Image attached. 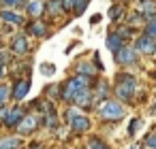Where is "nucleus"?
<instances>
[{
	"label": "nucleus",
	"instance_id": "nucleus-1",
	"mask_svg": "<svg viewBox=\"0 0 156 149\" xmlns=\"http://www.w3.org/2000/svg\"><path fill=\"white\" fill-rule=\"evenodd\" d=\"M88 87H92V79L81 77V75H75V77L66 79V81L60 85V100L66 102V104H73L75 98H77L81 92H86Z\"/></svg>",
	"mask_w": 156,
	"mask_h": 149
},
{
	"label": "nucleus",
	"instance_id": "nucleus-2",
	"mask_svg": "<svg viewBox=\"0 0 156 149\" xmlns=\"http://www.w3.org/2000/svg\"><path fill=\"white\" fill-rule=\"evenodd\" d=\"M137 77L130 75V73H118L115 77V83H113V94H115V100L120 102H130L137 94Z\"/></svg>",
	"mask_w": 156,
	"mask_h": 149
},
{
	"label": "nucleus",
	"instance_id": "nucleus-3",
	"mask_svg": "<svg viewBox=\"0 0 156 149\" xmlns=\"http://www.w3.org/2000/svg\"><path fill=\"white\" fill-rule=\"evenodd\" d=\"M64 121H66V128H69L73 134H86V132L92 128L90 117H88L81 109H77V107H73V104L66 107V111H64Z\"/></svg>",
	"mask_w": 156,
	"mask_h": 149
},
{
	"label": "nucleus",
	"instance_id": "nucleus-4",
	"mask_svg": "<svg viewBox=\"0 0 156 149\" xmlns=\"http://www.w3.org/2000/svg\"><path fill=\"white\" fill-rule=\"evenodd\" d=\"M96 113H98V117L103 121H109V124H118V121H122L126 117L124 104L120 100H115V98H107V100L98 102L96 104Z\"/></svg>",
	"mask_w": 156,
	"mask_h": 149
},
{
	"label": "nucleus",
	"instance_id": "nucleus-5",
	"mask_svg": "<svg viewBox=\"0 0 156 149\" xmlns=\"http://www.w3.org/2000/svg\"><path fill=\"white\" fill-rule=\"evenodd\" d=\"M41 126H43V115H41L39 111H26L22 124L15 128V132H17V136H30V134H34Z\"/></svg>",
	"mask_w": 156,
	"mask_h": 149
},
{
	"label": "nucleus",
	"instance_id": "nucleus-6",
	"mask_svg": "<svg viewBox=\"0 0 156 149\" xmlns=\"http://www.w3.org/2000/svg\"><path fill=\"white\" fill-rule=\"evenodd\" d=\"M133 49L139 53V56H154L156 51V39L147 36V34H141L133 41Z\"/></svg>",
	"mask_w": 156,
	"mask_h": 149
},
{
	"label": "nucleus",
	"instance_id": "nucleus-7",
	"mask_svg": "<svg viewBox=\"0 0 156 149\" xmlns=\"http://www.w3.org/2000/svg\"><path fill=\"white\" fill-rule=\"evenodd\" d=\"M11 56L15 58H26L30 53V43H28V36L26 34H15L11 39Z\"/></svg>",
	"mask_w": 156,
	"mask_h": 149
},
{
	"label": "nucleus",
	"instance_id": "nucleus-8",
	"mask_svg": "<svg viewBox=\"0 0 156 149\" xmlns=\"http://www.w3.org/2000/svg\"><path fill=\"white\" fill-rule=\"evenodd\" d=\"M115 56V62L120 64V66H135L137 62H139V53L133 49V45H124L118 53H113Z\"/></svg>",
	"mask_w": 156,
	"mask_h": 149
},
{
	"label": "nucleus",
	"instance_id": "nucleus-9",
	"mask_svg": "<svg viewBox=\"0 0 156 149\" xmlns=\"http://www.w3.org/2000/svg\"><path fill=\"white\" fill-rule=\"evenodd\" d=\"M28 92H30V77H20L13 81V85H11V98L13 100L22 102L28 96Z\"/></svg>",
	"mask_w": 156,
	"mask_h": 149
},
{
	"label": "nucleus",
	"instance_id": "nucleus-10",
	"mask_svg": "<svg viewBox=\"0 0 156 149\" xmlns=\"http://www.w3.org/2000/svg\"><path fill=\"white\" fill-rule=\"evenodd\" d=\"M90 90H92V96H94V102H96V104L103 102V100H107L109 94H111V85H109L105 79H94Z\"/></svg>",
	"mask_w": 156,
	"mask_h": 149
},
{
	"label": "nucleus",
	"instance_id": "nucleus-11",
	"mask_svg": "<svg viewBox=\"0 0 156 149\" xmlns=\"http://www.w3.org/2000/svg\"><path fill=\"white\" fill-rule=\"evenodd\" d=\"M24 115H26V109H24L22 104H15V107H11V111H9L7 119L2 121V126H5L7 130H15V128L22 124Z\"/></svg>",
	"mask_w": 156,
	"mask_h": 149
},
{
	"label": "nucleus",
	"instance_id": "nucleus-12",
	"mask_svg": "<svg viewBox=\"0 0 156 149\" xmlns=\"http://www.w3.org/2000/svg\"><path fill=\"white\" fill-rule=\"evenodd\" d=\"M0 22L7 24V26H24L26 17L15 9H0Z\"/></svg>",
	"mask_w": 156,
	"mask_h": 149
},
{
	"label": "nucleus",
	"instance_id": "nucleus-13",
	"mask_svg": "<svg viewBox=\"0 0 156 149\" xmlns=\"http://www.w3.org/2000/svg\"><path fill=\"white\" fill-rule=\"evenodd\" d=\"M28 34L30 36H37V39H47L49 36V24L45 19H30Z\"/></svg>",
	"mask_w": 156,
	"mask_h": 149
},
{
	"label": "nucleus",
	"instance_id": "nucleus-14",
	"mask_svg": "<svg viewBox=\"0 0 156 149\" xmlns=\"http://www.w3.org/2000/svg\"><path fill=\"white\" fill-rule=\"evenodd\" d=\"M24 13L32 19H43L45 15V2H41V0H28V2L24 5Z\"/></svg>",
	"mask_w": 156,
	"mask_h": 149
},
{
	"label": "nucleus",
	"instance_id": "nucleus-15",
	"mask_svg": "<svg viewBox=\"0 0 156 149\" xmlns=\"http://www.w3.org/2000/svg\"><path fill=\"white\" fill-rule=\"evenodd\" d=\"M137 13L145 22L154 19L156 17V0H139V2H137Z\"/></svg>",
	"mask_w": 156,
	"mask_h": 149
},
{
	"label": "nucleus",
	"instance_id": "nucleus-16",
	"mask_svg": "<svg viewBox=\"0 0 156 149\" xmlns=\"http://www.w3.org/2000/svg\"><path fill=\"white\" fill-rule=\"evenodd\" d=\"M75 73L77 75H81V77H88V79H96V75H98V70H96V66L92 64V62H88V60H79L77 64H75Z\"/></svg>",
	"mask_w": 156,
	"mask_h": 149
},
{
	"label": "nucleus",
	"instance_id": "nucleus-17",
	"mask_svg": "<svg viewBox=\"0 0 156 149\" xmlns=\"http://www.w3.org/2000/svg\"><path fill=\"white\" fill-rule=\"evenodd\" d=\"M45 15L49 19H58V17L66 15L64 7H62V0H47L45 2Z\"/></svg>",
	"mask_w": 156,
	"mask_h": 149
},
{
	"label": "nucleus",
	"instance_id": "nucleus-18",
	"mask_svg": "<svg viewBox=\"0 0 156 149\" xmlns=\"http://www.w3.org/2000/svg\"><path fill=\"white\" fill-rule=\"evenodd\" d=\"M43 126L47 130H58L60 128V115H58L56 107H51V109H47L43 113Z\"/></svg>",
	"mask_w": 156,
	"mask_h": 149
},
{
	"label": "nucleus",
	"instance_id": "nucleus-19",
	"mask_svg": "<svg viewBox=\"0 0 156 149\" xmlns=\"http://www.w3.org/2000/svg\"><path fill=\"white\" fill-rule=\"evenodd\" d=\"M94 104H96V102H94V96H92V90H90V87H88L86 92H81V94L75 98V102H73V107H77V109H81V111H83V109H92Z\"/></svg>",
	"mask_w": 156,
	"mask_h": 149
},
{
	"label": "nucleus",
	"instance_id": "nucleus-20",
	"mask_svg": "<svg viewBox=\"0 0 156 149\" xmlns=\"http://www.w3.org/2000/svg\"><path fill=\"white\" fill-rule=\"evenodd\" d=\"M105 43H107V49H109L111 53H118V51H120V49H122V47L126 45V43L122 41V36H120V34H118L115 30L107 34V39H105Z\"/></svg>",
	"mask_w": 156,
	"mask_h": 149
},
{
	"label": "nucleus",
	"instance_id": "nucleus-21",
	"mask_svg": "<svg viewBox=\"0 0 156 149\" xmlns=\"http://www.w3.org/2000/svg\"><path fill=\"white\" fill-rule=\"evenodd\" d=\"M124 17H126V7H124V2H115V5L109 9V19H111L113 24H118V22H124Z\"/></svg>",
	"mask_w": 156,
	"mask_h": 149
},
{
	"label": "nucleus",
	"instance_id": "nucleus-22",
	"mask_svg": "<svg viewBox=\"0 0 156 149\" xmlns=\"http://www.w3.org/2000/svg\"><path fill=\"white\" fill-rule=\"evenodd\" d=\"M20 147H22V136H17V134L0 138V149H20Z\"/></svg>",
	"mask_w": 156,
	"mask_h": 149
},
{
	"label": "nucleus",
	"instance_id": "nucleus-23",
	"mask_svg": "<svg viewBox=\"0 0 156 149\" xmlns=\"http://www.w3.org/2000/svg\"><path fill=\"white\" fill-rule=\"evenodd\" d=\"M86 149H111V147L107 145V141L103 136H90L86 143Z\"/></svg>",
	"mask_w": 156,
	"mask_h": 149
},
{
	"label": "nucleus",
	"instance_id": "nucleus-24",
	"mask_svg": "<svg viewBox=\"0 0 156 149\" xmlns=\"http://www.w3.org/2000/svg\"><path fill=\"white\" fill-rule=\"evenodd\" d=\"M43 96H45V100H49V102L56 104V100H60V85H47V90L43 92Z\"/></svg>",
	"mask_w": 156,
	"mask_h": 149
},
{
	"label": "nucleus",
	"instance_id": "nucleus-25",
	"mask_svg": "<svg viewBox=\"0 0 156 149\" xmlns=\"http://www.w3.org/2000/svg\"><path fill=\"white\" fill-rule=\"evenodd\" d=\"M124 22H126V26H128V28H133V30H135V26H141V24L145 26V19H143L137 11H135L133 15H128V19H124Z\"/></svg>",
	"mask_w": 156,
	"mask_h": 149
},
{
	"label": "nucleus",
	"instance_id": "nucleus-26",
	"mask_svg": "<svg viewBox=\"0 0 156 149\" xmlns=\"http://www.w3.org/2000/svg\"><path fill=\"white\" fill-rule=\"evenodd\" d=\"M28 2V0H0V9H15L17 11V7H24Z\"/></svg>",
	"mask_w": 156,
	"mask_h": 149
},
{
	"label": "nucleus",
	"instance_id": "nucleus-27",
	"mask_svg": "<svg viewBox=\"0 0 156 149\" xmlns=\"http://www.w3.org/2000/svg\"><path fill=\"white\" fill-rule=\"evenodd\" d=\"M9 98H11V85L0 83V104H9Z\"/></svg>",
	"mask_w": 156,
	"mask_h": 149
},
{
	"label": "nucleus",
	"instance_id": "nucleus-28",
	"mask_svg": "<svg viewBox=\"0 0 156 149\" xmlns=\"http://www.w3.org/2000/svg\"><path fill=\"white\" fill-rule=\"evenodd\" d=\"M88 2L90 0H75V5H73V15L75 17H79V15H83V11H86V7H88Z\"/></svg>",
	"mask_w": 156,
	"mask_h": 149
},
{
	"label": "nucleus",
	"instance_id": "nucleus-29",
	"mask_svg": "<svg viewBox=\"0 0 156 149\" xmlns=\"http://www.w3.org/2000/svg\"><path fill=\"white\" fill-rule=\"evenodd\" d=\"M143 34H147V36L156 39V17H154V19H150V22H145V26H143Z\"/></svg>",
	"mask_w": 156,
	"mask_h": 149
},
{
	"label": "nucleus",
	"instance_id": "nucleus-30",
	"mask_svg": "<svg viewBox=\"0 0 156 149\" xmlns=\"http://www.w3.org/2000/svg\"><path fill=\"white\" fill-rule=\"evenodd\" d=\"M39 70L45 75V77H51L54 73H56V64H49V62H43V64H39Z\"/></svg>",
	"mask_w": 156,
	"mask_h": 149
},
{
	"label": "nucleus",
	"instance_id": "nucleus-31",
	"mask_svg": "<svg viewBox=\"0 0 156 149\" xmlns=\"http://www.w3.org/2000/svg\"><path fill=\"white\" fill-rule=\"evenodd\" d=\"M115 32H118V34L122 36V41L126 43V41H128V39L133 36V32H135V30H133V28H128V26H120V28H118Z\"/></svg>",
	"mask_w": 156,
	"mask_h": 149
},
{
	"label": "nucleus",
	"instance_id": "nucleus-32",
	"mask_svg": "<svg viewBox=\"0 0 156 149\" xmlns=\"http://www.w3.org/2000/svg\"><path fill=\"white\" fill-rule=\"evenodd\" d=\"M141 124H143V121H141L139 117H135V119H133V124L128 126V136H135V134H137V128H139Z\"/></svg>",
	"mask_w": 156,
	"mask_h": 149
},
{
	"label": "nucleus",
	"instance_id": "nucleus-33",
	"mask_svg": "<svg viewBox=\"0 0 156 149\" xmlns=\"http://www.w3.org/2000/svg\"><path fill=\"white\" fill-rule=\"evenodd\" d=\"M9 111H11V104H0V124H2V121L7 119Z\"/></svg>",
	"mask_w": 156,
	"mask_h": 149
},
{
	"label": "nucleus",
	"instance_id": "nucleus-34",
	"mask_svg": "<svg viewBox=\"0 0 156 149\" xmlns=\"http://www.w3.org/2000/svg\"><path fill=\"white\" fill-rule=\"evenodd\" d=\"M143 145L150 147V149H156V134H150V136L143 141Z\"/></svg>",
	"mask_w": 156,
	"mask_h": 149
},
{
	"label": "nucleus",
	"instance_id": "nucleus-35",
	"mask_svg": "<svg viewBox=\"0 0 156 149\" xmlns=\"http://www.w3.org/2000/svg\"><path fill=\"white\" fill-rule=\"evenodd\" d=\"M11 53H5V51H0V64H5V66H9V62H11Z\"/></svg>",
	"mask_w": 156,
	"mask_h": 149
},
{
	"label": "nucleus",
	"instance_id": "nucleus-36",
	"mask_svg": "<svg viewBox=\"0 0 156 149\" xmlns=\"http://www.w3.org/2000/svg\"><path fill=\"white\" fill-rule=\"evenodd\" d=\"M5 77H7V66H5V64H0V83H2Z\"/></svg>",
	"mask_w": 156,
	"mask_h": 149
},
{
	"label": "nucleus",
	"instance_id": "nucleus-37",
	"mask_svg": "<svg viewBox=\"0 0 156 149\" xmlns=\"http://www.w3.org/2000/svg\"><path fill=\"white\" fill-rule=\"evenodd\" d=\"M26 149H45V147H43L41 143H37V141H34V143H30V145H28Z\"/></svg>",
	"mask_w": 156,
	"mask_h": 149
},
{
	"label": "nucleus",
	"instance_id": "nucleus-38",
	"mask_svg": "<svg viewBox=\"0 0 156 149\" xmlns=\"http://www.w3.org/2000/svg\"><path fill=\"white\" fill-rule=\"evenodd\" d=\"M98 22H101V15H92V17H90V24H92V26H96Z\"/></svg>",
	"mask_w": 156,
	"mask_h": 149
},
{
	"label": "nucleus",
	"instance_id": "nucleus-39",
	"mask_svg": "<svg viewBox=\"0 0 156 149\" xmlns=\"http://www.w3.org/2000/svg\"><path fill=\"white\" fill-rule=\"evenodd\" d=\"M130 149H141V145H139V143H135V145H133Z\"/></svg>",
	"mask_w": 156,
	"mask_h": 149
},
{
	"label": "nucleus",
	"instance_id": "nucleus-40",
	"mask_svg": "<svg viewBox=\"0 0 156 149\" xmlns=\"http://www.w3.org/2000/svg\"><path fill=\"white\" fill-rule=\"evenodd\" d=\"M0 49H2V41H0Z\"/></svg>",
	"mask_w": 156,
	"mask_h": 149
},
{
	"label": "nucleus",
	"instance_id": "nucleus-41",
	"mask_svg": "<svg viewBox=\"0 0 156 149\" xmlns=\"http://www.w3.org/2000/svg\"><path fill=\"white\" fill-rule=\"evenodd\" d=\"M79 149H86V147H79Z\"/></svg>",
	"mask_w": 156,
	"mask_h": 149
},
{
	"label": "nucleus",
	"instance_id": "nucleus-42",
	"mask_svg": "<svg viewBox=\"0 0 156 149\" xmlns=\"http://www.w3.org/2000/svg\"><path fill=\"white\" fill-rule=\"evenodd\" d=\"M154 56H156V51H154Z\"/></svg>",
	"mask_w": 156,
	"mask_h": 149
},
{
	"label": "nucleus",
	"instance_id": "nucleus-43",
	"mask_svg": "<svg viewBox=\"0 0 156 149\" xmlns=\"http://www.w3.org/2000/svg\"><path fill=\"white\" fill-rule=\"evenodd\" d=\"M41 2H43V0H41Z\"/></svg>",
	"mask_w": 156,
	"mask_h": 149
}]
</instances>
